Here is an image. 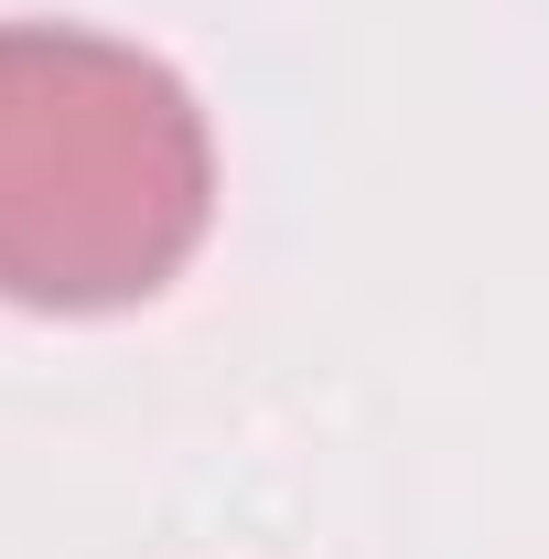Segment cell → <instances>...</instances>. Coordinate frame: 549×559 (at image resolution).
<instances>
[{
    "label": "cell",
    "mask_w": 549,
    "mask_h": 559,
    "mask_svg": "<svg viewBox=\"0 0 549 559\" xmlns=\"http://www.w3.org/2000/svg\"><path fill=\"white\" fill-rule=\"evenodd\" d=\"M215 130L195 86L86 22H0V301L130 312L206 248Z\"/></svg>",
    "instance_id": "obj_1"
}]
</instances>
